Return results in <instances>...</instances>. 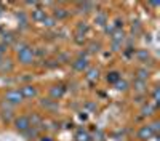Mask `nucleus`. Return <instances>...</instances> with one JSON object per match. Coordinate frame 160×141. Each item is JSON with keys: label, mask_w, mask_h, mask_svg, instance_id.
I'll list each match as a JSON object with an SVG mask.
<instances>
[{"label": "nucleus", "mask_w": 160, "mask_h": 141, "mask_svg": "<svg viewBox=\"0 0 160 141\" xmlns=\"http://www.w3.org/2000/svg\"><path fill=\"white\" fill-rule=\"evenodd\" d=\"M5 50H7V45L5 43H0V56L5 53Z\"/></svg>", "instance_id": "5701e85b"}, {"label": "nucleus", "mask_w": 160, "mask_h": 141, "mask_svg": "<svg viewBox=\"0 0 160 141\" xmlns=\"http://www.w3.org/2000/svg\"><path fill=\"white\" fill-rule=\"evenodd\" d=\"M18 58L22 64H31L34 59V50L29 45H19L18 47Z\"/></svg>", "instance_id": "f257e3e1"}, {"label": "nucleus", "mask_w": 160, "mask_h": 141, "mask_svg": "<svg viewBox=\"0 0 160 141\" xmlns=\"http://www.w3.org/2000/svg\"><path fill=\"white\" fill-rule=\"evenodd\" d=\"M19 92H21L22 98H34V96L37 95V90H35L32 85H24Z\"/></svg>", "instance_id": "39448f33"}, {"label": "nucleus", "mask_w": 160, "mask_h": 141, "mask_svg": "<svg viewBox=\"0 0 160 141\" xmlns=\"http://www.w3.org/2000/svg\"><path fill=\"white\" fill-rule=\"evenodd\" d=\"M136 56H138V59H141V61H148L149 59V53L146 50H139L138 53H136Z\"/></svg>", "instance_id": "ddd939ff"}, {"label": "nucleus", "mask_w": 160, "mask_h": 141, "mask_svg": "<svg viewBox=\"0 0 160 141\" xmlns=\"http://www.w3.org/2000/svg\"><path fill=\"white\" fill-rule=\"evenodd\" d=\"M148 75H149V71H146V69H139L138 71V80H146L148 79Z\"/></svg>", "instance_id": "2eb2a0df"}, {"label": "nucleus", "mask_w": 160, "mask_h": 141, "mask_svg": "<svg viewBox=\"0 0 160 141\" xmlns=\"http://www.w3.org/2000/svg\"><path fill=\"white\" fill-rule=\"evenodd\" d=\"M42 141H51V138H42Z\"/></svg>", "instance_id": "b1692460"}, {"label": "nucleus", "mask_w": 160, "mask_h": 141, "mask_svg": "<svg viewBox=\"0 0 160 141\" xmlns=\"http://www.w3.org/2000/svg\"><path fill=\"white\" fill-rule=\"evenodd\" d=\"M152 111H154V108H152V106H144V108H142V114H144V115L152 114Z\"/></svg>", "instance_id": "aec40b11"}, {"label": "nucleus", "mask_w": 160, "mask_h": 141, "mask_svg": "<svg viewBox=\"0 0 160 141\" xmlns=\"http://www.w3.org/2000/svg\"><path fill=\"white\" fill-rule=\"evenodd\" d=\"M98 74H99L98 69H90L88 74H87V77H88L90 80H96V79H98Z\"/></svg>", "instance_id": "4468645a"}, {"label": "nucleus", "mask_w": 160, "mask_h": 141, "mask_svg": "<svg viewBox=\"0 0 160 141\" xmlns=\"http://www.w3.org/2000/svg\"><path fill=\"white\" fill-rule=\"evenodd\" d=\"M88 24L87 23H78V26H77V32L78 34H87L88 32Z\"/></svg>", "instance_id": "9b49d317"}, {"label": "nucleus", "mask_w": 160, "mask_h": 141, "mask_svg": "<svg viewBox=\"0 0 160 141\" xmlns=\"http://www.w3.org/2000/svg\"><path fill=\"white\" fill-rule=\"evenodd\" d=\"M96 23L101 24V26H104V24H106V16H104V15H98V16H96Z\"/></svg>", "instance_id": "412c9836"}, {"label": "nucleus", "mask_w": 160, "mask_h": 141, "mask_svg": "<svg viewBox=\"0 0 160 141\" xmlns=\"http://www.w3.org/2000/svg\"><path fill=\"white\" fill-rule=\"evenodd\" d=\"M115 85H117V88H118V90H127V87H128V83H127L125 80H118Z\"/></svg>", "instance_id": "a211bd4d"}, {"label": "nucleus", "mask_w": 160, "mask_h": 141, "mask_svg": "<svg viewBox=\"0 0 160 141\" xmlns=\"http://www.w3.org/2000/svg\"><path fill=\"white\" fill-rule=\"evenodd\" d=\"M47 28H51V26H55V18H50V16H45L43 21H42Z\"/></svg>", "instance_id": "f3484780"}, {"label": "nucleus", "mask_w": 160, "mask_h": 141, "mask_svg": "<svg viewBox=\"0 0 160 141\" xmlns=\"http://www.w3.org/2000/svg\"><path fill=\"white\" fill-rule=\"evenodd\" d=\"M45 16H47V15H45L43 10H35V11H32V18H34L35 21H43Z\"/></svg>", "instance_id": "1a4fd4ad"}, {"label": "nucleus", "mask_w": 160, "mask_h": 141, "mask_svg": "<svg viewBox=\"0 0 160 141\" xmlns=\"http://www.w3.org/2000/svg\"><path fill=\"white\" fill-rule=\"evenodd\" d=\"M99 47H101L99 43H91V45H90V51H91V53H95V51H98Z\"/></svg>", "instance_id": "4be33fe9"}, {"label": "nucleus", "mask_w": 160, "mask_h": 141, "mask_svg": "<svg viewBox=\"0 0 160 141\" xmlns=\"http://www.w3.org/2000/svg\"><path fill=\"white\" fill-rule=\"evenodd\" d=\"M42 106L43 108H56V101H51V99H42Z\"/></svg>", "instance_id": "dca6fc26"}, {"label": "nucleus", "mask_w": 160, "mask_h": 141, "mask_svg": "<svg viewBox=\"0 0 160 141\" xmlns=\"http://www.w3.org/2000/svg\"><path fill=\"white\" fill-rule=\"evenodd\" d=\"M75 139H77V141H90L91 138H90V135H88L87 132H83V130H78V132H77Z\"/></svg>", "instance_id": "6e6552de"}, {"label": "nucleus", "mask_w": 160, "mask_h": 141, "mask_svg": "<svg viewBox=\"0 0 160 141\" xmlns=\"http://www.w3.org/2000/svg\"><path fill=\"white\" fill-rule=\"evenodd\" d=\"M139 138L141 139H149V138H152L154 135H155V132L152 130V127L151 125H146V127H142L141 130H139Z\"/></svg>", "instance_id": "20e7f679"}, {"label": "nucleus", "mask_w": 160, "mask_h": 141, "mask_svg": "<svg viewBox=\"0 0 160 141\" xmlns=\"http://www.w3.org/2000/svg\"><path fill=\"white\" fill-rule=\"evenodd\" d=\"M108 80H109L111 83H117V82L120 80V74L115 72V71H114V72H109V74H108Z\"/></svg>", "instance_id": "9d476101"}, {"label": "nucleus", "mask_w": 160, "mask_h": 141, "mask_svg": "<svg viewBox=\"0 0 160 141\" xmlns=\"http://www.w3.org/2000/svg\"><path fill=\"white\" fill-rule=\"evenodd\" d=\"M87 68H88V59L85 56H80L78 59H75V63H74V69L75 71H85Z\"/></svg>", "instance_id": "423d86ee"}, {"label": "nucleus", "mask_w": 160, "mask_h": 141, "mask_svg": "<svg viewBox=\"0 0 160 141\" xmlns=\"http://www.w3.org/2000/svg\"><path fill=\"white\" fill-rule=\"evenodd\" d=\"M144 82L142 80H136V83H135V87H136V90H138V92H142V90H144Z\"/></svg>", "instance_id": "6ab92c4d"}, {"label": "nucleus", "mask_w": 160, "mask_h": 141, "mask_svg": "<svg viewBox=\"0 0 160 141\" xmlns=\"http://www.w3.org/2000/svg\"><path fill=\"white\" fill-rule=\"evenodd\" d=\"M5 99H7L8 104L16 106V104H19V103H21L24 98H22V95H21L19 90H10V92L7 93V96H5Z\"/></svg>", "instance_id": "f03ea898"}, {"label": "nucleus", "mask_w": 160, "mask_h": 141, "mask_svg": "<svg viewBox=\"0 0 160 141\" xmlns=\"http://www.w3.org/2000/svg\"><path fill=\"white\" fill-rule=\"evenodd\" d=\"M50 95H51V98H55V99L61 98L64 95V87L62 85H55V87L50 90Z\"/></svg>", "instance_id": "0eeeda50"}, {"label": "nucleus", "mask_w": 160, "mask_h": 141, "mask_svg": "<svg viewBox=\"0 0 160 141\" xmlns=\"http://www.w3.org/2000/svg\"><path fill=\"white\" fill-rule=\"evenodd\" d=\"M66 16H68V10H64V8H58L55 13V18H58V19H64Z\"/></svg>", "instance_id": "f8f14e48"}, {"label": "nucleus", "mask_w": 160, "mask_h": 141, "mask_svg": "<svg viewBox=\"0 0 160 141\" xmlns=\"http://www.w3.org/2000/svg\"><path fill=\"white\" fill-rule=\"evenodd\" d=\"M15 125H16V128H18L19 132H28L29 128H31V119H29V117H24V115H21V117L16 119Z\"/></svg>", "instance_id": "7ed1b4c3"}]
</instances>
